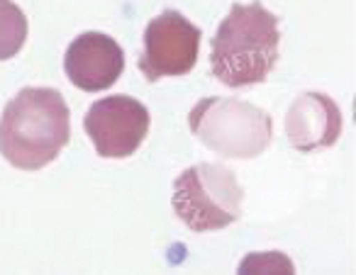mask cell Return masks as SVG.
Returning <instances> with one entry per match:
<instances>
[{"instance_id":"cell-1","label":"cell","mask_w":356,"mask_h":275,"mask_svg":"<svg viewBox=\"0 0 356 275\" xmlns=\"http://www.w3.org/2000/svg\"><path fill=\"white\" fill-rule=\"evenodd\" d=\"M71 137V112L54 88H22L3 110L0 153L22 171L49 166Z\"/></svg>"},{"instance_id":"cell-2","label":"cell","mask_w":356,"mask_h":275,"mask_svg":"<svg viewBox=\"0 0 356 275\" xmlns=\"http://www.w3.org/2000/svg\"><path fill=\"white\" fill-rule=\"evenodd\" d=\"M278 47L281 32L273 12L259 0L249 6H232L215 32L210 71L229 88L264 83L278 61Z\"/></svg>"},{"instance_id":"cell-3","label":"cell","mask_w":356,"mask_h":275,"mask_svg":"<svg viewBox=\"0 0 356 275\" xmlns=\"http://www.w3.org/2000/svg\"><path fill=\"white\" fill-rule=\"evenodd\" d=\"M191 132L225 158H257L266 151L273 124L264 110L237 98H203L188 115Z\"/></svg>"},{"instance_id":"cell-4","label":"cell","mask_w":356,"mask_h":275,"mask_svg":"<svg viewBox=\"0 0 356 275\" xmlns=\"http://www.w3.org/2000/svg\"><path fill=\"white\" fill-rule=\"evenodd\" d=\"M173 210L195 234L218 231L242 217L244 190L222 163L186 168L173 183Z\"/></svg>"},{"instance_id":"cell-5","label":"cell","mask_w":356,"mask_h":275,"mask_svg":"<svg viewBox=\"0 0 356 275\" xmlns=\"http://www.w3.org/2000/svg\"><path fill=\"white\" fill-rule=\"evenodd\" d=\"M200 30L186 15L163 10L144 30V51L139 71L147 81L178 78L193 71L200 51Z\"/></svg>"},{"instance_id":"cell-6","label":"cell","mask_w":356,"mask_h":275,"mask_svg":"<svg viewBox=\"0 0 356 275\" xmlns=\"http://www.w3.org/2000/svg\"><path fill=\"white\" fill-rule=\"evenodd\" d=\"M149 122L147 105L129 95H110L90 105L83 127L98 156L127 158L147 139Z\"/></svg>"},{"instance_id":"cell-7","label":"cell","mask_w":356,"mask_h":275,"mask_svg":"<svg viewBox=\"0 0 356 275\" xmlns=\"http://www.w3.org/2000/svg\"><path fill=\"white\" fill-rule=\"evenodd\" d=\"M64 71L76 88L100 93L120 81L124 71V51L110 35L83 32L66 49Z\"/></svg>"},{"instance_id":"cell-8","label":"cell","mask_w":356,"mask_h":275,"mask_svg":"<svg viewBox=\"0 0 356 275\" xmlns=\"http://www.w3.org/2000/svg\"><path fill=\"white\" fill-rule=\"evenodd\" d=\"M288 142L298 151H317L332 147L341 134V112L332 98L305 93L291 105L286 117Z\"/></svg>"},{"instance_id":"cell-9","label":"cell","mask_w":356,"mask_h":275,"mask_svg":"<svg viewBox=\"0 0 356 275\" xmlns=\"http://www.w3.org/2000/svg\"><path fill=\"white\" fill-rule=\"evenodd\" d=\"M27 40V17L13 0H0V61L13 59Z\"/></svg>"},{"instance_id":"cell-10","label":"cell","mask_w":356,"mask_h":275,"mask_svg":"<svg viewBox=\"0 0 356 275\" xmlns=\"http://www.w3.org/2000/svg\"><path fill=\"white\" fill-rule=\"evenodd\" d=\"M247 270H259V273H268V270H281V273H293V263L286 260L281 253H259L249 256L242 265H239V273H247Z\"/></svg>"}]
</instances>
